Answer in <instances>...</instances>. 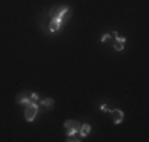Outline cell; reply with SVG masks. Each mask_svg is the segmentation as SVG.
Listing matches in <instances>:
<instances>
[{
	"label": "cell",
	"instance_id": "obj_1",
	"mask_svg": "<svg viewBox=\"0 0 149 142\" xmlns=\"http://www.w3.org/2000/svg\"><path fill=\"white\" fill-rule=\"evenodd\" d=\"M38 114V104L35 101H30L29 104H26V109H24V119L27 122H33L35 117Z\"/></svg>",
	"mask_w": 149,
	"mask_h": 142
},
{
	"label": "cell",
	"instance_id": "obj_2",
	"mask_svg": "<svg viewBox=\"0 0 149 142\" xmlns=\"http://www.w3.org/2000/svg\"><path fill=\"white\" fill-rule=\"evenodd\" d=\"M79 128H81V125H79V122H76V120H67V122L63 123V130H65L67 137L76 134L78 131H79Z\"/></svg>",
	"mask_w": 149,
	"mask_h": 142
},
{
	"label": "cell",
	"instance_id": "obj_3",
	"mask_svg": "<svg viewBox=\"0 0 149 142\" xmlns=\"http://www.w3.org/2000/svg\"><path fill=\"white\" fill-rule=\"evenodd\" d=\"M111 114H113V123H114V125H119L124 120V112L120 111V109H113Z\"/></svg>",
	"mask_w": 149,
	"mask_h": 142
},
{
	"label": "cell",
	"instance_id": "obj_4",
	"mask_svg": "<svg viewBox=\"0 0 149 142\" xmlns=\"http://www.w3.org/2000/svg\"><path fill=\"white\" fill-rule=\"evenodd\" d=\"M60 26H62L60 17H51V22H49V32H57Z\"/></svg>",
	"mask_w": 149,
	"mask_h": 142
},
{
	"label": "cell",
	"instance_id": "obj_5",
	"mask_svg": "<svg viewBox=\"0 0 149 142\" xmlns=\"http://www.w3.org/2000/svg\"><path fill=\"white\" fill-rule=\"evenodd\" d=\"M67 8H68V6H65V5H59V6H56V8L51 11V17H60Z\"/></svg>",
	"mask_w": 149,
	"mask_h": 142
},
{
	"label": "cell",
	"instance_id": "obj_6",
	"mask_svg": "<svg viewBox=\"0 0 149 142\" xmlns=\"http://www.w3.org/2000/svg\"><path fill=\"white\" fill-rule=\"evenodd\" d=\"M124 46H125V38H124V37H118L114 40V49H116V51H124Z\"/></svg>",
	"mask_w": 149,
	"mask_h": 142
},
{
	"label": "cell",
	"instance_id": "obj_7",
	"mask_svg": "<svg viewBox=\"0 0 149 142\" xmlns=\"http://www.w3.org/2000/svg\"><path fill=\"white\" fill-rule=\"evenodd\" d=\"M89 133H91V125H89V123H84V125H81V128H79V134H81V137L89 136Z\"/></svg>",
	"mask_w": 149,
	"mask_h": 142
},
{
	"label": "cell",
	"instance_id": "obj_8",
	"mask_svg": "<svg viewBox=\"0 0 149 142\" xmlns=\"http://www.w3.org/2000/svg\"><path fill=\"white\" fill-rule=\"evenodd\" d=\"M70 17H72V8L68 6V8H67L65 11H63V14H62V16H60V22H62V24H65L67 21L70 19Z\"/></svg>",
	"mask_w": 149,
	"mask_h": 142
},
{
	"label": "cell",
	"instance_id": "obj_9",
	"mask_svg": "<svg viewBox=\"0 0 149 142\" xmlns=\"http://www.w3.org/2000/svg\"><path fill=\"white\" fill-rule=\"evenodd\" d=\"M41 106H45L46 109H51L52 106H54V99L52 98H45V99H41Z\"/></svg>",
	"mask_w": 149,
	"mask_h": 142
},
{
	"label": "cell",
	"instance_id": "obj_10",
	"mask_svg": "<svg viewBox=\"0 0 149 142\" xmlns=\"http://www.w3.org/2000/svg\"><path fill=\"white\" fill-rule=\"evenodd\" d=\"M100 111H102V112H111V109L108 108V104H102V106H100Z\"/></svg>",
	"mask_w": 149,
	"mask_h": 142
},
{
	"label": "cell",
	"instance_id": "obj_11",
	"mask_svg": "<svg viewBox=\"0 0 149 142\" xmlns=\"http://www.w3.org/2000/svg\"><path fill=\"white\" fill-rule=\"evenodd\" d=\"M108 40H109V33H106V35H103V37L100 38L102 43H105V41H108Z\"/></svg>",
	"mask_w": 149,
	"mask_h": 142
},
{
	"label": "cell",
	"instance_id": "obj_12",
	"mask_svg": "<svg viewBox=\"0 0 149 142\" xmlns=\"http://www.w3.org/2000/svg\"><path fill=\"white\" fill-rule=\"evenodd\" d=\"M30 98H32V101H33V99H38L40 97H38V93H30Z\"/></svg>",
	"mask_w": 149,
	"mask_h": 142
}]
</instances>
